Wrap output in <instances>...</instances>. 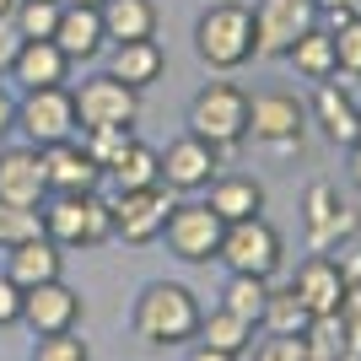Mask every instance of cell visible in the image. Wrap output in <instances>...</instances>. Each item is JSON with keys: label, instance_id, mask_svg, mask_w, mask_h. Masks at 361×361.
Segmentation results:
<instances>
[{"label": "cell", "instance_id": "obj_26", "mask_svg": "<svg viewBox=\"0 0 361 361\" xmlns=\"http://www.w3.org/2000/svg\"><path fill=\"white\" fill-rule=\"evenodd\" d=\"M286 60L297 65V75H307V81H334V38H329V27L302 32L297 44L286 49Z\"/></svg>", "mask_w": 361, "mask_h": 361}, {"label": "cell", "instance_id": "obj_34", "mask_svg": "<svg viewBox=\"0 0 361 361\" xmlns=\"http://www.w3.org/2000/svg\"><path fill=\"white\" fill-rule=\"evenodd\" d=\"M340 205H345V200H340V189H334V183H324V178L307 183V195H302V226H307V232H313V226H324Z\"/></svg>", "mask_w": 361, "mask_h": 361}, {"label": "cell", "instance_id": "obj_8", "mask_svg": "<svg viewBox=\"0 0 361 361\" xmlns=\"http://www.w3.org/2000/svg\"><path fill=\"white\" fill-rule=\"evenodd\" d=\"M221 232H226V221L205 205V200H183V205H173V216H167V226H162L167 254L183 259V264H216V254H221Z\"/></svg>", "mask_w": 361, "mask_h": 361}, {"label": "cell", "instance_id": "obj_33", "mask_svg": "<svg viewBox=\"0 0 361 361\" xmlns=\"http://www.w3.org/2000/svg\"><path fill=\"white\" fill-rule=\"evenodd\" d=\"M38 232H44V216H38V211H27V205H6V200H0V254L16 248V243H27V238H38Z\"/></svg>", "mask_w": 361, "mask_h": 361}, {"label": "cell", "instance_id": "obj_16", "mask_svg": "<svg viewBox=\"0 0 361 361\" xmlns=\"http://www.w3.org/2000/svg\"><path fill=\"white\" fill-rule=\"evenodd\" d=\"M44 178L49 195H97L103 189V167L92 162L81 140H60V146H44Z\"/></svg>", "mask_w": 361, "mask_h": 361}, {"label": "cell", "instance_id": "obj_6", "mask_svg": "<svg viewBox=\"0 0 361 361\" xmlns=\"http://www.w3.org/2000/svg\"><path fill=\"white\" fill-rule=\"evenodd\" d=\"M71 97H75V124L81 130H135V119H140V92L124 87L119 75H108V71L71 87Z\"/></svg>", "mask_w": 361, "mask_h": 361}, {"label": "cell", "instance_id": "obj_11", "mask_svg": "<svg viewBox=\"0 0 361 361\" xmlns=\"http://www.w3.org/2000/svg\"><path fill=\"white\" fill-rule=\"evenodd\" d=\"M313 27H318V0H259L254 6L259 54H270V60H286V49Z\"/></svg>", "mask_w": 361, "mask_h": 361}, {"label": "cell", "instance_id": "obj_45", "mask_svg": "<svg viewBox=\"0 0 361 361\" xmlns=\"http://www.w3.org/2000/svg\"><path fill=\"white\" fill-rule=\"evenodd\" d=\"M75 6H103V0H75Z\"/></svg>", "mask_w": 361, "mask_h": 361}, {"label": "cell", "instance_id": "obj_5", "mask_svg": "<svg viewBox=\"0 0 361 361\" xmlns=\"http://www.w3.org/2000/svg\"><path fill=\"white\" fill-rule=\"evenodd\" d=\"M216 264H226V275H259V281H275L281 264H286V238L270 226V216L232 221L221 232V254H216Z\"/></svg>", "mask_w": 361, "mask_h": 361}, {"label": "cell", "instance_id": "obj_17", "mask_svg": "<svg viewBox=\"0 0 361 361\" xmlns=\"http://www.w3.org/2000/svg\"><path fill=\"white\" fill-rule=\"evenodd\" d=\"M0 275L6 281H16L22 291L44 286V281H65V248L60 243H49L44 232L27 243H16V248H6V264H0Z\"/></svg>", "mask_w": 361, "mask_h": 361}, {"label": "cell", "instance_id": "obj_37", "mask_svg": "<svg viewBox=\"0 0 361 361\" xmlns=\"http://www.w3.org/2000/svg\"><path fill=\"white\" fill-rule=\"evenodd\" d=\"M254 361H307V340L302 334H270Z\"/></svg>", "mask_w": 361, "mask_h": 361}, {"label": "cell", "instance_id": "obj_24", "mask_svg": "<svg viewBox=\"0 0 361 361\" xmlns=\"http://www.w3.org/2000/svg\"><path fill=\"white\" fill-rule=\"evenodd\" d=\"M103 178L114 183V195H119V189H151V183H162V157H157L146 140H130Z\"/></svg>", "mask_w": 361, "mask_h": 361}, {"label": "cell", "instance_id": "obj_25", "mask_svg": "<svg viewBox=\"0 0 361 361\" xmlns=\"http://www.w3.org/2000/svg\"><path fill=\"white\" fill-rule=\"evenodd\" d=\"M200 345L211 350H226V356H243V350L254 345V324H243L238 313H226V307H211V313L200 318Z\"/></svg>", "mask_w": 361, "mask_h": 361}, {"label": "cell", "instance_id": "obj_27", "mask_svg": "<svg viewBox=\"0 0 361 361\" xmlns=\"http://www.w3.org/2000/svg\"><path fill=\"white\" fill-rule=\"evenodd\" d=\"M307 324H313V313L302 307V297L291 286H275V281H270V297H264V318H259V329H270V334H307Z\"/></svg>", "mask_w": 361, "mask_h": 361}, {"label": "cell", "instance_id": "obj_1", "mask_svg": "<svg viewBox=\"0 0 361 361\" xmlns=\"http://www.w3.org/2000/svg\"><path fill=\"white\" fill-rule=\"evenodd\" d=\"M200 318L205 307L183 281H146L140 297L130 302V334L140 345H195Z\"/></svg>", "mask_w": 361, "mask_h": 361}, {"label": "cell", "instance_id": "obj_10", "mask_svg": "<svg viewBox=\"0 0 361 361\" xmlns=\"http://www.w3.org/2000/svg\"><path fill=\"white\" fill-rule=\"evenodd\" d=\"M108 205H114V238L140 248V243L162 238L167 216H173V189H162V183H151V189H119Z\"/></svg>", "mask_w": 361, "mask_h": 361}, {"label": "cell", "instance_id": "obj_36", "mask_svg": "<svg viewBox=\"0 0 361 361\" xmlns=\"http://www.w3.org/2000/svg\"><path fill=\"white\" fill-rule=\"evenodd\" d=\"M334 318H340V329H345V350H350V356H361V286H350L345 297H340Z\"/></svg>", "mask_w": 361, "mask_h": 361}, {"label": "cell", "instance_id": "obj_40", "mask_svg": "<svg viewBox=\"0 0 361 361\" xmlns=\"http://www.w3.org/2000/svg\"><path fill=\"white\" fill-rule=\"evenodd\" d=\"M11 135H16V92L0 81V146H6Z\"/></svg>", "mask_w": 361, "mask_h": 361}, {"label": "cell", "instance_id": "obj_32", "mask_svg": "<svg viewBox=\"0 0 361 361\" xmlns=\"http://www.w3.org/2000/svg\"><path fill=\"white\" fill-rule=\"evenodd\" d=\"M75 140H81V151L108 173V167L119 162V151L135 140V130H75Z\"/></svg>", "mask_w": 361, "mask_h": 361}, {"label": "cell", "instance_id": "obj_38", "mask_svg": "<svg viewBox=\"0 0 361 361\" xmlns=\"http://www.w3.org/2000/svg\"><path fill=\"white\" fill-rule=\"evenodd\" d=\"M11 324H22V286L0 275V329H11Z\"/></svg>", "mask_w": 361, "mask_h": 361}, {"label": "cell", "instance_id": "obj_46", "mask_svg": "<svg viewBox=\"0 0 361 361\" xmlns=\"http://www.w3.org/2000/svg\"><path fill=\"white\" fill-rule=\"evenodd\" d=\"M345 361H361V356H345Z\"/></svg>", "mask_w": 361, "mask_h": 361}, {"label": "cell", "instance_id": "obj_29", "mask_svg": "<svg viewBox=\"0 0 361 361\" xmlns=\"http://www.w3.org/2000/svg\"><path fill=\"white\" fill-rule=\"evenodd\" d=\"M356 232H361V211L340 205L324 226H313V232H307V254H340V248H350V243H356Z\"/></svg>", "mask_w": 361, "mask_h": 361}, {"label": "cell", "instance_id": "obj_4", "mask_svg": "<svg viewBox=\"0 0 361 361\" xmlns=\"http://www.w3.org/2000/svg\"><path fill=\"white\" fill-rule=\"evenodd\" d=\"M189 135L211 140L216 151H238L248 140V92L238 81H205L189 103Z\"/></svg>", "mask_w": 361, "mask_h": 361}, {"label": "cell", "instance_id": "obj_44", "mask_svg": "<svg viewBox=\"0 0 361 361\" xmlns=\"http://www.w3.org/2000/svg\"><path fill=\"white\" fill-rule=\"evenodd\" d=\"M16 6H22V0H0V22H6V16H11Z\"/></svg>", "mask_w": 361, "mask_h": 361}, {"label": "cell", "instance_id": "obj_21", "mask_svg": "<svg viewBox=\"0 0 361 361\" xmlns=\"http://www.w3.org/2000/svg\"><path fill=\"white\" fill-rule=\"evenodd\" d=\"M11 81H22V92H32V87H65V81H71V60L60 54L54 38H32V44L16 49Z\"/></svg>", "mask_w": 361, "mask_h": 361}, {"label": "cell", "instance_id": "obj_3", "mask_svg": "<svg viewBox=\"0 0 361 361\" xmlns=\"http://www.w3.org/2000/svg\"><path fill=\"white\" fill-rule=\"evenodd\" d=\"M38 216H44V238L60 248H103L114 238V205L103 195H49Z\"/></svg>", "mask_w": 361, "mask_h": 361}, {"label": "cell", "instance_id": "obj_20", "mask_svg": "<svg viewBox=\"0 0 361 361\" xmlns=\"http://www.w3.org/2000/svg\"><path fill=\"white\" fill-rule=\"evenodd\" d=\"M226 226L248 221V216H264V183L254 173H216L211 178V200H205Z\"/></svg>", "mask_w": 361, "mask_h": 361}, {"label": "cell", "instance_id": "obj_23", "mask_svg": "<svg viewBox=\"0 0 361 361\" xmlns=\"http://www.w3.org/2000/svg\"><path fill=\"white\" fill-rule=\"evenodd\" d=\"M97 16H103L108 49L135 44V38H157V6H151V0H103Z\"/></svg>", "mask_w": 361, "mask_h": 361}, {"label": "cell", "instance_id": "obj_39", "mask_svg": "<svg viewBox=\"0 0 361 361\" xmlns=\"http://www.w3.org/2000/svg\"><path fill=\"white\" fill-rule=\"evenodd\" d=\"M27 44V38H22V32L11 27V16H6V22H0V81H6V75H11V65H16V49Z\"/></svg>", "mask_w": 361, "mask_h": 361}, {"label": "cell", "instance_id": "obj_28", "mask_svg": "<svg viewBox=\"0 0 361 361\" xmlns=\"http://www.w3.org/2000/svg\"><path fill=\"white\" fill-rule=\"evenodd\" d=\"M264 297H270V281H259V275H226V286H221V307L238 313L243 324H254V329L264 318Z\"/></svg>", "mask_w": 361, "mask_h": 361}, {"label": "cell", "instance_id": "obj_30", "mask_svg": "<svg viewBox=\"0 0 361 361\" xmlns=\"http://www.w3.org/2000/svg\"><path fill=\"white\" fill-rule=\"evenodd\" d=\"M60 6L65 0H22L11 11V27L22 32V38H54V27H60Z\"/></svg>", "mask_w": 361, "mask_h": 361}, {"label": "cell", "instance_id": "obj_41", "mask_svg": "<svg viewBox=\"0 0 361 361\" xmlns=\"http://www.w3.org/2000/svg\"><path fill=\"white\" fill-rule=\"evenodd\" d=\"M334 264H340V275H345V286H361V248H340Z\"/></svg>", "mask_w": 361, "mask_h": 361}, {"label": "cell", "instance_id": "obj_22", "mask_svg": "<svg viewBox=\"0 0 361 361\" xmlns=\"http://www.w3.org/2000/svg\"><path fill=\"white\" fill-rule=\"evenodd\" d=\"M162 71H167V54H162V44H157V38H135V44H114V60H108V75H119L124 87L146 92V87H157V81H162Z\"/></svg>", "mask_w": 361, "mask_h": 361}, {"label": "cell", "instance_id": "obj_15", "mask_svg": "<svg viewBox=\"0 0 361 361\" xmlns=\"http://www.w3.org/2000/svg\"><path fill=\"white\" fill-rule=\"evenodd\" d=\"M0 200L6 205H27V211H38L49 200L44 151L38 146H0Z\"/></svg>", "mask_w": 361, "mask_h": 361}, {"label": "cell", "instance_id": "obj_42", "mask_svg": "<svg viewBox=\"0 0 361 361\" xmlns=\"http://www.w3.org/2000/svg\"><path fill=\"white\" fill-rule=\"evenodd\" d=\"M189 361H243V356H226V350H211V345H200V340H195Z\"/></svg>", "mask_w": 361, "mask_h": 361}, {"label": "cell", "instance_id": "obj_19", "mask_svg": "<svg viewBox=\"0 0 361 361\" xmlns=\"http://www.w3.org/2000/svg\"><path fill=\"white\" fill-rule=\"evenodd\" d=\"M54 44H60V54H65L71 65L97 60V54L108 49L97 6H75V0H65V6H60V27H54Z\"/></svg>", "mask_w": 361, "mask_h": 361}, {"label": "cell", "instance_id": "obj_7", "mask_svg": "<svg viewBox=\"0 0 361 361\" xmlns=\"http://www.w3.org/2000/svg\"><path fill=\"white\" fill-rule=\"evenodd\" d=\"M16 130L27 135V146H60L71 140L81 124H75V97L71 87H32L16 97Z\"/></svg>", "mask_w": 361, "mask_h": 361}, {"label": "cell", "instance_id": "obj_31", "mask_svg": "<svg viewBox=\"0 0 361 361\" xmlns=\"http://www.w3.org/2000/svg\"><path fill=\"white\" fill-rule=\"evenodd\" d=\"M334 75H345V87L350 81H361V16H350L345 27H334Z\"/></svg>", "mask_w": 361, "mask_h": 361}, {"label": "cell", "instance_id": "obj_9", "mask_svg": "<svg viewBox=\"0 0 361 361\" xmlns=\"http://www.w3.org/2000/svg\"><path fill=\"white\" fill-rule=\"evenodd\" d=\"M302 124H307V108L291 92H259V97H248V140H259L270 157L302 151Z\"/></svg>", "mask_w": 361, "mask_h": 361}, {"label": "cell", "instance_id": "obj_35", "mask_svg": "<svg viewBox=\"0 0 361 361\" xmlns=\"http://www.w3.org/2000/svg\"><path fill=\"white\" fill-rule=\"evenodd\" d=\"M32 361H92V350H87V340L75 329H65V334H38Z\"/></svg>", "mask_w": 361, "mask_h": 361}, {"label": "cell", "instance_id": "obj_12", "mask_svg": "<svg viewBox=\"0 0 361 361\" xmlns=\"http://www.w3.org/2000/svg\"><path fill=\"white\" fill-rule=\"evenodd\" d=\"M157 157H162V189H173V195H200L221 173V151L200 135L167 140V151H157Z\"/></svg>", "mask_w": 361, "mask_h": 361}, {"label": "cell", "instance_id": "obj_47", "mask_svg": "<svg viewBox=\"0 0 361 361\" xmlns=\"http://www.w3.org/2000/svg\"><path fill=\"white\" fill-rule=\"evenodd\" d=\"M356 108H361V103H356Z\"/></svg>", "mask_w": 361, "mask_h": 361}, {"label": "cell", "instance_id": "obj_14", "mask_svg": "<svg viewBox=\"0 0 361 361\" xmlns=\"http://www.w3.org/2000/svg\"><path fill=\"white\" fill-rule=\"evenodd\" d=\"M87 318V302H81V291L65 286V281H44V286L22 291V324H27L32 334H65L75 329Z\"/></svg>", "mask_w": 361, "mask_h": 361}, {"label": "cell", "instance_id": "obj_2", "mask_svg": "<svg viewBox=\"0 0 361 361\" xmlns=\"http://www.w3.org/2000/svg\"><path fill=\"white\" fill-rule=\"evenodd\" d=\"M195 54L200 65H211V71H243V65L259 54V32H254V11L238 6V0H216L205 6L195 22Z\"/></svg>", "mask_w": 361, "mask_h": 361}, {"label": "cell", "instance_id": "obj_43", "mask_svg": "<svg viewBox=\"0 0 361 361\" xmlns=\"http://www.w3.org/2000/svg\"><path fill=\"white\" fill-rule=\"evenodd\" d=\"M350 183H356V189H361V140H356V146H350Z\"/></svg>", "mask_w": 361, "mask_h": 361}, {"label": "cell", "instance_id": "obj_18", "mask_svg": "<svg viewBox=\"0 0 361 361\" xmlns=\"http://www.w3.org/2000/svg\"><path fill=\"white\" fill-rule=\"evenodd\" d=\"M291 291H297L302 307L318 318V313H334L350 286H345V275H340V264H334V254H307L297 264V275H291Z\"/></svg>", "mask_w": 361, "mask_h": 361}, {"label": "cell", "instance_id": "obj_13", "mask_svg": "<svg viewBox=\"0 0 361 361\" xmlns=\"http://www.w3.org/2000/svg\"><path fill=\"white\" fill-rule=\"evenodd\" d=\"M307 119L324 130V140L329 146H356L361 140V108L356 97H350V87L334 75V81H313V97H307Z\"/></svg>", "mask_w": 361, "mask_h": 361}]
</instances>
